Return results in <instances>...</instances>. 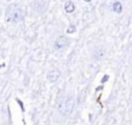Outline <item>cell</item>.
I'll return each instance as SVG.
<instances>
[{
	"instance_id": "obj_4",
	"label": "cell",
	"mask_w": 132,
	"mask_h": 125,
	"mask_svg": "<svg viewBox=\"0 0 132 125\" xmlns=\"http://www.w3.org/2000/svg\"><path fill=\"white\" fill-rule=\"evenodd\" d=\"M70 44V38L66 35H60L56 38L54 42V49L57 52H63L65 51Z\"/></svg>"
},
{
	"instance_id": "obj_1",
	"label": "cell",
	"mask_w": 132,
	"mask_h": 125,
	"mask_svg": "<svg viewBox=\"0 0 132 125\" xmlns=\"http://www.w3.org/2000/svg\"><path fill=\"white\" fill-rule=\"evenodd\" d=\"M5 18L11 24H18L25 18L24 7L19 3H11L5 9Z\"/></svg>"
},
{
	"instance_id": "obj_7",
	"label": "cell",
	"mask_w": 132,
	"mask_h": 125,
	"mask_svg": "<svg viewBox=\"0 0 132 125\" xmlns=\"http://www.w3.org/2000/svg\"><path fill=\"white\" fill-rule=\"evenodd\" d=\"M64 9H65V11H66V12L71 13V12H73V11H74V9H75V5H74V3H73L72 1H67V2L65 3Z\"/></svg>"
},
{
	"instance_id": "obj_2",
	"label": "cell",
	"mask_w": 132,
	"mask_h": 125,
	"mask_svg": "<svg viewBox=\"0 0 132 125\" xmlns=\"http://www.w3.org/2000/svg\"><path fill=\"white\" fill-rule=\"evenodd\" d=\"M74 107H75V100L73 97H64L61 98L58 102V112L65 117L71 115Z\"/></svg>"
},
{
	"instance_id": "obj_3",
	"label": "cell",
	"mask_w": 132,
	"mask_h": 125,
	"mask_svg": "<svg viewBox=\"0 0 132 125\" xmlns=\"http://www.w3.org/2000/svg\"><path fill=\"white\" fill-rule=\"evenodd\" d=\"M31 8L35 14L42 15L46 12V10L48 8V3L46 0H32Z\"/></svg>"
},
{
	"instance_id": "obj_6",
	"label": "cell",
	"mask_w": 132,
	"mask_h": 125,
	"mask_svg": "<svg viewBox=\"0 0 132 125\" xmlns=\"http://www.w3.org/2000/svg\"><path fill=\"white\" fill-rule=\"evenodd\" d=\"M60 75H61L60 70H58V69H52V70H50L46 73V80L50 83H55V82L58 81V79L60 77Z\"/></svg>"
},
{
	"instance_id": "obj_5",
	"label": "cell",
	"mask_w": 132,
	"mask_h": 125,
	"mask_svg": "<svg viewBox=\"0 0 132 125\" xmlns=\"http://www.w3.org/2000/svg\"><path fill=\"white\" fill-rule=\"evenodd\" d=\"M106 56V49L104 45H97L92 51V59L95 62L102 61Z\"/></svg>"
},
{
	"instance_id": "obj_8",
	"label": "cell",
	"mask_w": 132,
	"mask_h": 125,
	"mask_svg": "<svg viewBox=\"0 0 132 125\" xmlns=\"http://www.w3.org/2000/svg\"><path fill=\"white\" fill-rule=\"evenodd\" d=\"M122 9H123V6H122V3L119 2V1H116L112 3V10L117 13H121L122 12Z\"/></svg>"
},
{
	"instance_id": "obj_9",
	"label": "cell",
	"mask_w": 132,
	"mask_h": 125,
	"mask_svg": "<svg viewBox=\"0 0 132 125\" xmlns=\"http://www.w3.org/2000/svg\"><path fill=\"white\" fill-rule=\"evenodd\" d=\"M84 1H86V2H90L91 0H84Z\"/></svg>"
}]
</instances>
